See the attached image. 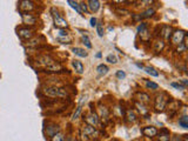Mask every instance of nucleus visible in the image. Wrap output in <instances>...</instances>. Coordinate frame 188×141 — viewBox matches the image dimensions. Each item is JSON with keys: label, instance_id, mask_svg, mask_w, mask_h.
<instances>
[{"label": "nucleus", "instance_id": "1", "mask_svg": "<svg viewBox=\"0 0 188 141\" xmlns=\"http://www.w3.org/2000/svg\"><path fill=\"white\" fill-rule=\"evenodd\" d=\"M186 31H183V29H177V31H174L173 33H172V42L174 44V45H181L182 42L185 41V38H186Z\"/></svg>", "mask_w": 188, "mask_h": 141}, {"label": "nucleus", "instance_id": "2", "mask_svg": "<svg viewBox=\"0 0 188 141\" xmlns=\"http://www.w3.org/2000/svg\"><path fill=\"white\" fill-rule=\"evenodd\" d=\"M168 101V98L164 93L160 94V95H156L155 98V102H154V108L158 112H162L164 108L166 107V104Z\"/></svg>", "mask_w": 188, "mask_h": 141}, {"label": "nucleus", "instance_id": "3", "mask_svg": "<svg viewBox=\"0 0 188 141\" xmlns=\"http://www.w3.org/2000/svg\"><path fill=\"white\" fill-rule=\"evenodd\" d=\"M52 13H53V19H54V25H55L59 29L67 28L68 24H67V21H66V19H64L62 17H60L58 12L55 11V8H53L52 10Z\"/></svg>", "mask_w": 188, "mask_h": 141}, {"label": "nucleus", "instance_id": "4", "mask_svg": "<svg viewBox=\"0 0 188 141\" xmlns=\"http://www.w3.org/2000/svg\"><path fill=\"white\" fill-rule=\"evenodd\" d=\"M83 120L87 122V125L91 126H96L99 123V115L95 113V112L91 111V113H88L87 115L83 117Z\"/></svg>", "mask_w": 188, "mask_h": 141}, {"label": "nucleus", "instance_id": "5", "mask_svg": "<svg viewBox=\"0 0 188 141\" xmlns=\"http://www.w3.org/2000/svg\"><path fill=\"white\" fill-rule=\"evenodd\" d=\"M42 91L48 96H52V98H58L59 96V87H57V86H47Z\"/></svg>", "mask_w": 188, "mask_h": 141}, {"label": "nucleus", "instance_id": "6", "mask_svg": "<svg viewBox=\"0 0 188 141\" xmlns=\"http://www.w3.org/2000/svg\"><path fill=\"white\" fill-rule=\"evenodd\" d=\"M141 132L147 138H153V136H155V135L158 134V129L155 128V127H153V126H147L145 128H142Z\"/></svg>", "mask_w": 188, "mask_h": 141}, {"label": "nucleus", "instance_id": "7", "mask_svg": "<svg viewBox=\"0 0 188 141\" xmlns=\"http://www.w3.org/2000/svg\"><path fill=\"white\" fill-rule=\"evenodd\" d=\"M19 7L20 10H23L25 12H29L34 8V4L32 1H28V0H21L19 2Z\"/></svg>", "mask_w": 188, "mask_h": 141}, {"label": "nucleus", "instance_id": "8", "mask_svg": "<svg viewBox=\"0 0 188 141\" xmlns=\"http://www.w3.org/2000/svg\"><path fill=\"white\" fill-rule=\"evenodd\" d=\"M19 36L21 39H25V40H28L33 36V31L31 28H20L19 29Z\"/></svg>", "mask_w": 188, "mask_h": 141}, {"label": "nucleus", "instance_id": "9", "mask_svg": "<svg viewBox=\"0 0 188 141\" xmlns=\"http://www.w3.org/2000/svg\"><path fill=\"white\" fill-rule=\"evenodd\" d=\"M39 61H40L42 65H45L46 67H49V66L55 64L54 59L51 58L49 55H41V57H39Z\"/></svg>", "mask_w": 188, "mask_h": 141}, {"label": "nucleus", "instance_id": "10", "mask_svg": "<svg viewBox=\"0 0 188 141\" xmlns=\"http://www.w3.org/2000/svg\"><path fill=\"white\" fill-rule=\"evenodd\" d=\"M59 130H60V127H59L58 125H55V123H51V125L47 127V135H48L49 138H52L54 134L59 133Z\"/></svg>", "mask_w": 188, "mask_h": 141}, {"label": "nucleus", "instance_id": "11", "mask_svg": "<svg viewBox=\"0 0 188 141\" xmlns=\"http://www.w3.org/2000/svg\"><path fill=\"white\" fill-rule=\"evenodd\" d=\"M161 35L164 36L166 40H168L170 36H172V27L168 25H164L161 28Z\"/></svg>", "mask_w": 188, "mask_h": 141}, {"label": "nucleus", "instance_id": "12", "mask_svg": "<svg viewBox=\"0 0 188 141\" xmlns=\"http://www.w3.org/2000/svg\"><path fill=\"white\" fill-rule=\"evenodd\" d=\"M82 133L85 135H94L95 133H96V129H95V127L94 126H91V125H85L83 126V128H82Z\"/></svg>", "mask_w": 188, "mask_h": 141}, {"label": "nucleus", "instance_id": "13", "mask_svg": "<svg viewBox=\"0 0 188 141\" xmlns=\"http://www.w3.org/2000/svg\"><path fill=\"white\" fill-rule=\"evenodd\" d=\"M72 52L74 53L75 55L80 57V58H86L88 55V53L83 49V48H80V47H73L72 48Z\"/></svg>", "mask_w": 188, "mask_h": 141}, {"label": "nucleus", "instance_id": "14", "mask_svg": "<svg viewBox=\"0 0 188 141\" xmlns=\"http://www.w3.org/2000/svg\"><path fill=\"white\" fill-rule=\"evenodd\" d=\"M87 4V7H89V10L92 12H98V10L100 8V2L98 0H89Z\"/></svg>", "mask_w": 188, "mask_h": 141}, {"label": "nucleus", "instance_id": "15", "mask_svg": "<svg viewBox=\"0 0 188 141\" xmlns=\"http://www.w3.org/2000/svg\"><path fill=\"white\" fill-rule=\"evenodd\" d=\"M159 141H169L170 140V135H169V132L167 129H162L159 134Z\"/></svg>", "mask_w": 188, "mask_h": 141}, {"label": "nucleus", "instance_id": "16", "mask_svg": "<svg viewBox=\"0 0 188 141\" xmlns=\"http://www.w3.org/2000/svg\"><path fill=\"white\" fill-rule=\"evenodd\" d=\"M73 67H74V70H76V73L82 74V72H83V65H82L81 61L74 60V61H73Z\"/></svg>", "mask_w": 188, "mask_h": 141}, {"label": "nucleus", "instance_id": "17", "mask_svg": "<svg viewBox=\"0 0 188 141\" xmlns=\"http://www.w3.org/2000/svg\"><path fill=\"white\" fill-rule=\"evenodd\" d=\"M23 20L25 24H31V25L35 24V18L32 17V14H28V13L23 14Z\"/></svg>", "mask_w": 188, "mask_h": 141}, {"label": "nucleus", "instance_id": "18", "mask_svg": "<svg viewBox=\"0 0 188 141\" xmlns=\"http://www.w3.org/2000/svg\"><path fill=\"white\" fill-rule=\"evenodd\" d=\"M96 70H98V73H99V74H101V75H105V74H107V73H108L109 68H108L106 65L101 64V65H99V66L96 67Z\"/></svg>", "mask_w": 188, "mask_h": 141}, {"label": "nucleus", "instance_id": "19", "mask_svg": "<svg viewBox=\"0 0 188 141\" xmlns=\"http://www.w3.org/2000/svg\"><path fill=\"white\" fill-rule=\"evenodd\" d=\"M143 70H146V73H148L149 75L152 76H158L159 75V72L154 67H151V66H146V67H143Z\"/></svg>", "mask_w": 188, "mask_h": 141}, {"label": "nucleus", "instance_id": "20", "mask_svg": "<svg viewBox=\"0 0 188 141\" xmlns=\"http://www.w3.org/2000/svg\"><path fill=\"white\" fill-rule=\"evenodd\" d=\"M179 125L181 126L182 128H188V117L187 115H182L179 119Z\"/></svg>", "mask_w": 188, "mask_h": 141}, {"label": "nucleus", "instance_id": "21", "mask_svg": "<svg viewBox=\"0 0 188 141\" xmlns=\"http://www.w3.org/2000/svg\"><path fill=\"white\" fill-rule=\"evenodd\" d=\"M67 4L72 7V8H74L79 14H81V11H80V7H79V4L76 2V1H73V0H67Z\"/></svg>", "mask_w": 188, "mask_h": 141}, {"label": "nucleus", "instance_id": "22", "mask_svg": "<svg viewBox=\"0 0 188 141\" xmlns=\"http://www.w3.org/2000/svg\"><path fill=\"white\" fill-rule=\"evenodd\" d=\"M154 13H155V10H154V8H148L146 12L141 13L140 18H141V19H142V18H149V17H152Z\"/></svg>", "mask_w": 188, "mask_h": 141}, {"label": "nucleus", "instance_id": "23", "mask_svg": "<svg viewBox=\"0 0 188 141\" xmlns=\"http://www.w3.org/2000/svg\"><path fill=\"white\" fill-rule=\"evenodd\" d=\"M138 98H139V100H140L141 102H148L149 101V95L146 93H138Z\"/></svg>", "mask_w": 188, "mask_h": 141}, {"label": "nucleus", "instance_id": "24", "mask_svg": "<svg viewBox=\"0 0 188 141\" xmlns=\"http://www.w3.org/2000/svg\"><path fill=\"white\" fill-rule=\"evenodd\" d=\"M51 141H65V136H64V134L62 133H57V134H54L51 138Z\"/></svg>", "mask_w": 188, "mask_h": 141}, {"label": "nucleus", "instance_id": "25", "mask_svg": "<svg viewBox=\"0 0 188 141\" xmlns=\"http://www.w3.org/2000/svg\"><path fill=\"white\" fill-rule=\"evenodd\" d=\"M96 32L99 36H104V24L102 23L96 24Z\"/></svg>", "mask_w": 188, "mask_h": 141}, {"label": "nucleus", "instance_id": "26", "mask_svg": "<svg viewBox=\"0 0 188 141\" xmlns=\"http://www.w3.org/2000/svg\"><path fill=\"white\" fill-rule=\"evenodd\" d=\"M82 42H83V45L87 47V48H92V44H91L89 38H88L87 35H82Z\"/></svg>", "mask_w": 188, "mask_h": 141}, {"label": "nucleus", "instance_id": "27", "mask_svg": "<svg viewBox=\"0 0 188 141\" xmlns=\"http://www.w3.org/2000/svg\"><path fill=\"white\" fill-rule=\"evenodd\" d=\"M164 42L162 40L160 41H156V44H155V49H156V52H161L162 49H164Z\"/></svg>", "mask_w": 188, "mask_h": 141}, {"label": "nucleus", "instance_id": "28", "mask_svg": "<svg viewBox=\"0 0 188 141\" xmlns=\"http://www.w3.org/2000/svg\"><path fill=\"white\" fill-rule=\"evenodd\" d=\"M106 60H107L108 62H111V64H118V58L115 57V55H113V54H109V55H107Z\"/></svg>", "mask_w": 188, "mask_h": 141}, {"label": "nucleus", "instance_id": "29", "mask_svg": "<svg viewBox=\"0 0 188 141\" xmlns=\"http://www.w3.org/2000/svg\"><path fill=\"white\" fill-rule=\"evenodd\" d=\"M146 86L148 88H152V89H158L159 88L158 83H155V82H153V81H149V80H147L146 81Z\"/></svg>", "mask_w": 188, "mask_h": 141}, {"label": "nucleus", "instance_id": "30", "mask_svg": "<svg viewBox=\"0 0 188 141\" xmlns=\"http://www.w3.org/2000/svg\"><path fill=\"white\" fill-rule=\"evenodd\" d=\"M81 111H82V106L80 105L79 107H78V108H76V111L74 112V114H73V118H72V119H73V120H76V119L79 118V115H80Z\"/></svg>", "mask_w": 188, "mask_h": 141}, {"label": "nucleus", "instance_id": "31", "mask_svg": "<svg viewBox=\"0 0 188 141\" xmlns=\"http://www.w3.org/2000/svg\"><path fill=\"white\" fill-rule=\"evenodd\" d=\"M127 118H128L129 121H132V122H134L135 120H136V117H135V114L132 111L128 112V114H127Z\"/></svg>", "mask_w": 188, "mask_h": 141}, {"label": "nucleus", "instance_id": "32", "mask_svg": "<svg viewBox=\"0 0 188 141\" xmlns=\"http://www.w3.org/2000/svg\"><path fill=\"white\" fill-rule=\"evenodd\" d=\"M79 7H80V11H81V13H82V12H86V13L88 12V7H87V4H86V2H81V4L79 5Z\"/></svg>", "mask_w": 188, "mask_h": 141}, {"label": "nucleus", "instance_id": "33", "mask_svg": "<svg viewBox=\"0 0 188 141\" xmlns=\"http://www.w3.org/2000/svg\"><path fill=\"white\" fill-rule=\"evenodd\" d=\"M170 85H172V87L176 88V89H180V91H182V89H185V87L182 86L181 83H177V82H172Z\"/></svg>", "mask_w": 188, "mask_h": 141}, {"label": "nucleus", "instance_id": "34", "mask_svg": "<svg viewBox=\"0 0 188 141\" xmlns=\"http://www.w3.org/2000/svg\"><path fill=\"white\" fill-rule=\"evenodd\" d=\"M186 51V45H185V42H182L181 45H179L177 46V52L179 53H182Z\"/></svg>", "mask_w": 188, "mask_h": 141}, {"label": "nucleus", "instance_id": "35", "mask_svg": "<svg viewBox=\"0 0 188 141\" xmlns=\"http://www.w3.org/2000/svg\"><path fill=\"white\" fill-rule=\"evenodd\" d=\"M117 76L119 79H123L125 76H126V73L123 72V70H118L117 72Z\"/></svg>", "mask_w": 188, "mask_h": 141}, {"label": "nucleus", "instance_id": "36", "mask_svg": "<svg viewBox=\"0 0 188 141\" xmlns=\"http://www.w3.org/2000/svg\"><path fill=\"white\" fill-rule=\"evenodd\" d=\"M59 36H67L68 35V32L66 29H59Z\"/></svg>", "mask_w": 188, "mask_h": 141}, {"label": "nucleus", "instance_id": "37", "mask_svg": "<svg viewBox=\"0 0 188 141\" xmlns=\"http://www.w3.org/2000/svg\"><path fill=\"white\" fill-rule=\"evenodd\" d=\"M91 26H92V27L96 26V19H95V18H91Z\"/></svg>", "mask_w": 188, "mask_h": 141}, {"label": "nucleus", "instance_id": "38", "mask_svg": "<svg viewBox=\"0 0 188 141\" xmlns=\"http://www.w3.org/2000/svg\"><path fill=\"white\" fill-rule=\"evenodd\" d=\"M172 141H181V138H180L179 135H175V136H173Z\"/></svg>", "mask_w": 188, "mask_h": 141}, {"label": "nucleus", "instance_id": "39", "mask_svg": "<svg viewBox=\"0 0 188 141\" xmlns=\"http://www.w3.org/2000/svg\"><path fill=\"white\" fill-rule=\"evenodd\" d=\"M66 141H75V139H74V138H72V136H70V138H67V140Z\"/></svg>", "mask_w": 188, "mask_h": 141}, {"label": "nucleus", "instance_id": "40", "mask_svg": "<svg viewBox=\"0 0 188 141\" xmlns=\"http://www.w3.org/2000/svg\"><path fill=\"white\" fill-rule=\"evenodd\" d=\"M113 141H119V140H113Z\"/></svg>", "mask_w": 188, "mask_h": 141}]
</instances>
